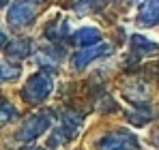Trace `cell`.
Listing matches in <instances>:
<instances>
[{
	"label": "cell",
	"instance_id": "obj_20",
	"mask_svg": "<svg viewBox=\"0 0 159 150\" xmlns=\"http://www.w3.org/2000/svg\"><path fill=\"white\" fill-rule=\"evenodd\" d=\"M7 2H9V0H0V7H4V4H7Z\"/></svg>",
	"mask_w": 159,
	"mask_h": 150
},
{
	"label": "cell",
	"instance_id": "obj_5",
	"mask_svg": "<svg viewBox=\"0 0 159 150\" xmlns=\"http://www.w3.org/2000/svg\"><path fill=\"white\" fill-rule=\"evenodd\" d=\"M32 17H34V7L28 4V2H15V4H11L9 15H7L9 24L13 26V28H24V26H28L32 22Z\"/></svg>",
	"mask_w": 159,
	"mask_h": 150
},
{
	"label": "cell",
	"instance_id": "obj_9",
	"mask_svg": "<svg viewBox=\"0 0 159 150\" xmlns=\"http://www.w3.org/2000/svg\"><path fill=\"white\" fill-rule=\"evenodd\" d=\"M82 114L78 112H71V109H67L65 114H62V126H60V131L65 133V137L67 139H73L75 135H78L80 126H82Z\"/></svg>",
	"mask_w": 159,
	"mask_h": 150
},
{
	"label": "cell",
	"instance_id": "obj_4",
	"mask_svg": "<svg viewBox=\"0 0 159 150\" xmlns=\"http://www.w3.org/2000/svg\"><path fill=\"white\" fill-rule=\"evenodd\" d=\"M112 54V45L110 43H97V45H90V47H84L73 54V67L75 69H86L88 64H93L95 60L103 58V56H110Z\"/></svg>",
	"mask_w": 159,
	"mask_h": 150
},
{
	"label": "cell",
	"instance_id": "obj_12",
	"mask_svg": "<svg viewBox=\"0 0 159 150\" xmlns=\"http://www.w3.org/2000/svg\"><path fill=\"white\" fill-rule=\"evenodd\" d=\"M45 34H48V39L50 41H58V39H62V37H67V22L65 20H52V24L48 26V30H45Z\"/></svg>",
	"mask_w": 159,
	"mask_h": 150
},
{
	"label": "cell",
	"instance_id": "obj_6",
	"mask_svg": "<svg viewBox=\"0 0 159 150\" xmlns=\"http://www.w3.org/2000/svg\"><path fill=\"white\" fill-rule=\"evenodd\" d=\"M140 26H157L159 24V0H142L135 13Z\"/></svg>",
	"mask_w": 159,
	"mask_h": 150
},
{
	"label": "cell",
	"instance_id": "obj_2",
	"mask_svg": "<svg viewBox=\"0 0 159 150\" xmlns=\"http://www.w3.org/2000/svg\"><path fill=\"white\" fill-rule=\"evenodd\" d=\"M52 122H54V116L50 112H39V114L30 116L26 122L22 125V129L17 131V142H22V144L34 142L37 137H41V135L50 129Z\"/></svg>",
	"mask_w": 159,
	"mask_h": 150
},
{
	"label": "cell",
	"instance_id": "obj_19",
	"mask_svg": "<svg viewBox=\"0 0 159 150\" xmlns=\"http://www.w3.org/2000/svg\"><path fill=\"white\" fill-rule=\"evenodd\" d=\"M30 2H32V4H39V2H43V0H30Z\"/></svg>",
	"mask_w": 159,
	"mask_h": 150
},
{
	"label": "cell",
	"instance_id": "obj_8",
	"mask_svg": "<svg viewBox=\"0 0 159 150\" xmlns=\"http://www.w3.org/2000/svg\"><path fill=\"white\" fill-rule=\"evenodd\" d=\"M73 43L80 47H90V45H97L101 43V30L95 28V26H84L73 32Z\"/></svg>",
	"mask_w": 159,
	"mask_h": 150
},
{
	"label": "cell",
	"instance_id": "obj_21",
	"mask_svg": "<svg viewBox=\"0 0 159 150\" xmlns=\"http://www.w3.org/2000/svg\"><path fill=\"white\" fill-rule=\"evenodd\" d=\"M37 150H41V148H37Z\"/></svg>",
	"mask_w": 159,
	"mask_h": 150
},
{
	"label": "cell",
	"instance_id": "obj_18",
	"mask_svg": "<svg viewBox=\"0 0 159 150\" xmlns=\"http://www.w3.org/2000/svg\"><path fill=\"white\" fill-rule=\"evenodd\" d=\"M153 144H155V146L159 148V129L155 131V133H153Z\"/></svg>",
	"mask_w": 159,
	"mask_h": 150
},
{
	"label": "cell",
	"instance_id": "obj_1",
	"mask_svg": "<svg viewBox=\"0 0 159 150\" xmlns=\"http://www.w3.org/2000/svg\"><path fill=\"white\" fill-rule=\"evenodd\" d=\"M54 90V77L52 73H48V71H39V73H34L30 79L26 82V86H24V99L28 103H43V101L48 99L50 95H52Z\"/></svg>",
	"mask_w": 159,
	"mask_h": 150
},
{
	"label": "cell",
	"instance_id": "obj_3",
	"mask_svg": "<svg viewBox=\"0 0 159 150\" xmlns=\"http://www.w3.org/2000/svg\"><path fill=\"white\" fill-rule=\"evenodd\" d=\"M99 150H142L140 142L127 131H112L97 142Z\"/></svg>",
	"mask_w": 159,
	"mask_h": 150
},
{
	"label": "cell",
	"instance_id": "obj_14",
	"mask_svg": "<svg viewBox=\"0 0 159 150\" xmlns=\"http://www.w3.org/2000/svg\"><path fill=\"white\" fill-rule=\"evenodd\" d=\"M106 4V0H80L75 4V11L78 13H93L97 9H101Z\"/></svg>",
	"mask_w": 159,
	"mask_h": 150
},
{
	"label": "cell",
	"instance_id": "obj_13",
	"mask_svg": "<svg viewBox=\"0 0 159 150\" xmlns=\"http://www.w3.org/2000/svg\"><path fill=\"white\" fill-rule=\"evenodd\" d=\"M15 116H17V109H15L9 101H0V126L9 125Z\"/></svg>",
	"mask_w": 159,
	"mask_h": 150
},
{
	"label": "cell",
	"instance_id": "obj_15",
	"mask_svg": "<svg viewBox=\"0 0 159 150\" xmlns=\"http://www.w3.org/2000/svg\"><path fill=\"white\" fill-rule=\"evenodd\" d=\"M20 75L17 69L13 67H7V64H0V82H9V79H15Z\"/></svg>",
	"mask_w": 159,
	"mask_h": 150
},
{
	"label": "cell",
	"instance_id": "obj_7",
	"mask_svg": "<svg viewBox=\"0 0 159 150\" xmlns=\"http://www.w3.org/2000/svg\"><path fill=\"white\" fill-rule=\"evenodd\" d=\"M131 50L138 56H155V54H159V43L148 39L146 34L135 32V34H131Z\"/></svg>",
	"mask_w": 159,
	"mask_h": 150
},
{
	"label": "cell",
	"instance_id": "obj_16",
	"mask_svg": "<svg viewBox=\"0 0 159 150\" xmlns=\"http://www.w3.org/2000/svg\"><path fill=\"white\" fill-rule=\"evenodd\" d=\"M148 118H151L148 112H146V114H140V112H131V114H129V122L135 125V126H144L148 122Z\"/></svg>",
	"mask_w": 159,
	"mask_h": 150
},
{
	"label": "cell",
	"instance_id": "obj_11",
	"mask_svg": "<svg viewBox=\"0 0 159 150\" xmlns=\"http://www.w3.org/2000/svg\"><path fill=\"white\" fill-rule=\"evenodd\" d=\"M7 54H9L11 58H26L28 54H30V41H28V39H17V41L9 43Z\"/></svg>",
	"mask_w": 159,
	"mask_h": 150
},
{
	"label": "cell",
	"instance_id": "obj_17",
	"mask_svg": "<svg viewBox=\"0 0 159 150\" xmlns=\"http://www.w3.org/2000/svg\"><path fill=\"white\" fill-rule=\"evenodd\" d=\"M2 45H7V34H4V30H0V47Z\"/></svg>",
	"mask_w": 159,
	"mask_h": 150
},
{
	"label": "cell",
	"instance_id": "obj_10",
	"mask_svg": "<svg viewBox=\"0 0 159 150\" xmlns=\"http://www.w3.org/2000/svg\"><path fill=\"white\" fill-rule=\"evenodd\" d=\"M62 56H65V51L60 50V47H56V45H50V47L39 51L41 64H48V67H56V64L62 60Z\"/></svg>",
	"mask_w": 159,
	"mask_h": 150
}]
</instances>
